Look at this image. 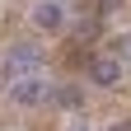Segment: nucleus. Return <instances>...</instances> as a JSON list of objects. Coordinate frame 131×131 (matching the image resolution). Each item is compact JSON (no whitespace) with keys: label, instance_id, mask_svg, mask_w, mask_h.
<instances>
[{"label":"nucleus","instance_id":"obj_8","mask_svg":"<svg viewBox=\"0 0 131 131\" xmlns=\"http://www.w3.org/2000/svg\"><path fill=\"white\" fill-rule=\"evenodd\" d=\"M108 131H131V122H112V126H108Z\"/></svg>","mask_w":131,"mask_h":131},{"label":"nucleus","instance_id":"obj_2","mask_svg":"<svg viewBox=\"0 0 131 131\" xmlns=\"http://www.w3.org/2000/svg\"><path fill=\"white\" fill-rule=\"evenodd\" d=\"M9 98L19 108H38V103H52V84H47L42 75H28V80H14V84H5Z\"/></svg>","mask_w":131,"mask_h":131},{"label":"nucleus","instance_id":"obj_9","mask_svg":"<svg viewBox=\"0 0 131 131\" xmlns=\"http://www.w3.org/2000/svg\"><path fill=\"white\" fill-rule=\"evenodd\" d=\"M75 131H89V126H75Z\"/></svg>","mask_w":131,"mask_h":131},{"label":"nucleus","instance_id":"obj_1","mask_svg":"<svg viewBox=\"0 0 131 131\" xmlns=\"http://www.w3.org/2000/svg\"><path fill=\"white\" fill-rule=\"evenodd\" d=\"M38 66H42V52H38V47H28V42H19V47H14V52L5 56V84L38 75Z\"/></svg>","mask_w":131,"mask_h":131},{"label":"nucleus","instance_id":"obj_6","mask_svg":"<svg viewBox=\"0 0 131 131\" xmlns=\"http://www.w3.org/2000/svg\"><path fill=\"white\" fill-rule=\"evenodd\" d=\"M112 56H117L122 66L131 61V33H122V38H117V42H112Z\"/></svg>","mask_w":131,"mask_h":131},{"label":"nucleus","instance_id":"obj_7","mask_svg":"<svg viewBox=\"0 0 131 131\" xmlns=\"http://www.w3.org/2000/svg\"><path fill=\"white\" fill-rule=\"evenodd\" d=\"M117 5H122V0H98V19H108V14L117 9Z\"/></svg>","mask_w":131,"mask_h":131},{"label":"nucleus","instance_id":"obj_3","mask_svg":"<svg viewBox=\"0 0 131 131\" xmlns=\"http://www.w3.org/2000/svg\"><path fill=\"white\" fill-rule=\"evenodd\" d=\"M89 80L103 84V89H117V84H122V61H117V56H94V61H89Z\"/></svg>","mask_w":131,"mask_h":131},{"label":"nucleus","instance_id":"obj_5","mask_svg":"<svg viewBox=\"0 0 131 131\" xmlns=\"http://www.w3.org/2000/svg\"><path fill=\"white\" fill-rule=\"evenodd\" d=\"M52 103L56 108H80L84 103V89L80 84H61V89H52Z\"/></svg>","mask_w":131,"mask_h":131},{"label":"nucleus","instance_id":"obj_4","mask_svg":"<svg viewBox=\"0 0 131 131\" xmlns=\"http://www.w3.org/2000/svg\"><path fill=\"white\" fill-rule=\"evenodd\" d=\"M33 24L47 28V33H56L66 24V5H61V0H38V5H33Z\"/></svg>","mask_w":131,"mask_h":131}]
</instances>
